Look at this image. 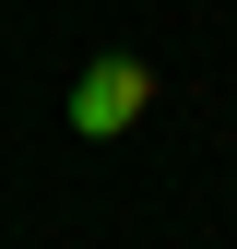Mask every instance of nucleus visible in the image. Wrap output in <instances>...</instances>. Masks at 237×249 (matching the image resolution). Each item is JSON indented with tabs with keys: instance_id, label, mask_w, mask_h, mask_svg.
I'll list each match as a JSON object with an SVG mask.
<instances>
[{
	"instance_id": "obj_1",
	"label": "nucleus",
	"mask_w": 237,
	"mask_h": 249,
	"mask_svg": "<svg viewBox=\"0 0 237 249\" xmlns=\"http://www.w3.org/2000/svg\"><path fill=\"white\" fill-rule=\"evenodd\" d=\"M142 107H154V71H142V59H95V71L71 83V131H131Z\"/></svg>"
}]
</instances>
